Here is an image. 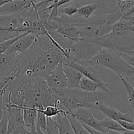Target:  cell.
Instances as JSON below:
<instances>
[{"instance_id":"obj_5","label":"cell","mask_w":134,"mask_h":134,"mask_svg":"<svg viewBox=\"0 0 134 134\" xmlns=\"http://www.w3.org/2000/svg\"><path fill=\"white\" fill-rule=\"evenodd\" d=\"M5 106L9 116L7 133H30L25 126L22 107L9 102H5Z\"/></svg>"},{"instance_id":"obj_14","label":"cell","mask_w":134,"mask_h":134,"mask_svg":"<svg viewBox=\"0 0 134 134\" xmlns=\"http://www.w3.org/2000/svg\"><path fill=\"white\" fill-rule=\"evenodd\" d=\"M23 120L25 126L30 133H35L36 132V119L37 111L35 107H22Z\"/></svg>"},{"instance_id":"obj_23","label":"cell","mask_w":134,"mask_h":134,"mask_svg":"<svg viewBox=\"0 0 134 134\" xmlns=\"http://www.w3.org/2000/svg\"><path fill=\"white\" fill-rule=\"evenodd\" d=\"M24 34V32L21 33L19 35H16V36L13 37L12 38H9V39H5V40L2 41H0V54L6 52V51L13 45V43H14L18 38L20 37Z\"/></svg>"},{"instance_id":"obj_6","label":"cell","mask_w":134,"mask_h":134,"mask_svg":"<svg viewBox=\"0 0 134 134\" xmlns=\"http://www.w3.org/2000/svg\"><path fill=\"white\" fill-rule=\"evenodd\" d=\"M67 61L71 66L79 71L85 77H88L104 86H109L108 84L103 81L102 74L99 70H98L96 65L82 60H71L67 59Z\"/></svg>"},{"instance_id":"obj_37","label":"cell","mask_w":134,"mask_h":134,"mask_svg":"<svg viewBox=\"0 0 134 134\" xmlns=\"http://www.w3.org/2000/svg\"><path fill=\"white\" fill-rule=\"evenodd\" d=\"M9 1H10V0H0V6H1L2 5L5 4V3L8 2Z\"/></svg>"},{"instance_id":"obj_8","label":"cell","mask_w":134,"mask_h":134,"mask_svg":"<svg viewBox=\"0 0 134 134\" xmlns=\"http://www.w3.org/2000/svg\"><path fill=\"white\" fill-rule=\"evenodd\" d=\"M73 113L82 122L99 131L102 133H108V131L101 125L99 120L93 115L90 109L79 107L73 111Z\"/></svg>"},{"instance_id":"obj_30","label":"cell","mask_w":134,"mask_h":134,"mask_svg":"<svg viewBox=\"0 0 134 134\" xmlns=\"http://www.w3.org/2000/svg\"><path fill=\"white\" fill-rule=\"evenodd\" d=\"M118 122L126 130L134 133V122L126 121V120H118Z\"/></svg>"},{"instance_id":"obj_31","label":"cell","mask_w":134,"mask_h":134,"mask_svg":"<svg viewBox=\"0 0 134 134\" xmlns=\"http://www.w3.org/2000/svg\"><path fill=\"white\" fill-rule=\"evenodd\" d=\"M122 57L132 66L134 68V51L129 54L120 53Z\"/></svg>"},{"instance_id":"obj_17","label":"cell","mask_w":134,"mask_h":134,"mask_svg":"<svg viewBox=\"0 0 134 134\" xmlns=\"http://www.w3.org/2000/svg\"><path fill=\"white\" fill-rule=\"evenodd\" d=\"M101 125L108 131V133H126L130 132L124 129L116 120L106 116L99 120Z\"/></svg>"},{"instance_id":"obj_4","label":"cell","mask_w":134,"mask_h":134,"mask_svg":"<svg viewBox=\"0 0 134 134\" xmlns=\"http://www.w3.org/2000/svg\"><path fill=\"white\" fill-rule=\"evenodd\" d=\"M102 48L91 39L81 38L72 43L68 60H88L94 57Z\"/></svg>"},{"instance_id":"obj_1","label":"cell","mask_w":134,"mask_h":134,"mask_svg":"<svg viewBox=\"0 0 134 134\" xmlns=\"http://www.w3.org/2000/svg\"><path fill=\"white\" fill-rule=\"evenodd\" d=\"M64 56L48 36L43 34L37 37L32 45L17 56V68L20 72L38 75L44 79Z\"/></svg>"},{"instance_id":"obj_25","label":"cell","mask_w":134,"mask_h":134,"mask_svg":"<svg viewBox=\"0 0 134 134\" xmlns=\"http://www.w3.org/2000/svg\"><path fill=\"white\" fill-rule=\"evenodd\" d=\"M46 133H58L59 134L56 121L54 117H47L46 124Z\"/></svg>"},{"instance_id":"obj_11","label":"cell","mask_w":134,"mask_h":134,"mask_svg":"<svg viewBox=\"0 0 134 134\" xmlns=\"http://www.w3.org/2000/svg\"><path fill=\"white\" fill-rule=\"evenodd\" d=\"M37 36L35 34L29 31L24 32V34L18 38L7 51L17 57L32 45L37 39Z\"/></svg>"},{"instance_id":"obj_24","label":"cell","mask_w":134,"mask_h":134,"mask_svg":"<svg viewBox=\"0 0 134 134\" xmlns=\"http://www.w3.org/2000/svg\"><path fill=\"white\" fill-rule=\"evenodd\" d=\"M43 112L47 117H54L61 113L65 112L60 109L56 105H47L42 109Z\"/></svg>"},{"instance_id":"obj_15","label":"cell","mask_w":134,"mask_h":134,"mask_svg":"<svg viewBox=\"0 0 134 134\" xmlns=\"http://www.w3.org/2000/svg\"><path fill=\"white\" fill-rule=\"evenodd\" d=\"M55 31L72 41L81 39L79 29L77 26L72 24H66L62 25L56 29Z\"/></svg>"},{"instance_id":"obj_26","label":"cell","mask_w":134,"mask_h":134,"mask_svg":"<svg viewBox=\"0 0 134 134\" xmlns=\"http://www.w3.org/2000/svg\"><path fill=\"white\" fill-rule=\"evenodd\" d=\"M78 11V7L74 5H68L67 6L58 8V13L60 14H65L69 17H71L76 14Z\"/></svg>"},{"instance_id":"obj_32","label":"cell","mask_w":134,"mask_h":134,"mask_svg":"<svg viewBox=\"0 0 134 134\" xmlns=\"http://www.w3.org/2000/svg\"><path fill=\"white\" fill-rule=\"evenodd\" d=\"M122 17L124 18V20L128 24V27L131 31H132L134 33V16H123Z\"/></svg>"},{"instance_id":"obj_39","label":"cell","mask_w":134,"mask_h":134,"mask_svg":"<svg viewBox=\"0 0 134 134\" xmlns=\"http://www.w3.org/2000/svg\"><path fill=\"white\" fill-rule=\"evenodd\" d=\"M131 16H132V15H131ZM133 16H134V14H133Z\"/></svg>"},{"instance_id":"obj_38","label":"cell","mask_w":134,"mask_h":134,"mask_svg":"<svg viewBox=\"0 0 134 134\" xmlns=\"http://www.w3.org/2000/svg\"><path fill=\"white\" fill-rule=\"evenodd\" d=\"M132 4H133V5L134 4V0H132Z\"/></svg>"},{"instance_id":"obj_16","label":"cell","mask_w":134,"mask_h":134,"mask_svg":"<svg viewBox=\"0 0 134 134\" xmlns=\"http://www.w3.org/2000/svg\"><path fill=\"white\" fill-rule=\"evenodd\" d=\"M29 0H10L0 6V14H14L18 13Z\"/></svg>"},{"instance_id":"obj_40","label":"cell","mask_w":134,"mask_h":134,"mask_svg":"<svg viewBox=\"0 0 134 134\" xmlns=\"http://www.w3.org/2000/svg\"></svg>"},{"instance_id":"obj_2","label":"cell","mask_w":134,"mask_h":134,"mask_svg":"<svg viewBox=\"0 0 134 134\" xmlns=\"http://www.w3.org/2000/svg\"><path fill=\"white\" fill-rule=\"evenodd\" d=\"M56 90V105L65 112H73L79 107L96 109L97 99L95 93L86 92L79 88Z\"/></svg>"},{"instance_id":"obj_19","label":"cell","mask_w":134,"mask_h":134,"mask_svg":"<svg viewBox=\"0 0 134 134\" xmlns=\"http://www.w3.org/2000/svg\"><path fill=\"white\" fill-rule=\"evenodd\" d=\"M118 76L121 80L122 82L123 83L126 90L127 95H128L127 105H128V109H129L130 113L134 116V87L133 85L129 81L120 75H119Z\"/></svg>"},{"instance_id":"obj_34","label":"cell","mask_w":134,"mask_h":134,"mask_svg":"<svg viewBox=\"0 0 134 134\" xmlns=\"http://www.w3.org/2000/svg\"><path fill=\"white\" fill-rule=\"evenodd\" d=\"M71 1H72V0H58V1H54L52 5H54V6L57 7H60L62 5H64L65 3H68L70 2Z\"/></svg>"},{"instance_id":"obj_33","label":"cell","mask_w":134,"mask_h":134,"mask_svg":"<svg viewBox=\"0 0 134 134\" xmlns=\"http://www.w3.org/2000/svg\"><path fill=\"white\" fill-rule=\"evenodd\" d=\"M7 88H4L0 93V120L3 116V109L5 107V102L3 100V96L6 93Z\"/></svg>"},{"instance_id":"obj_12","label":"cell","mask_w":134,"mask_h":134,"mask_svg":"<svg viewBox=\"0 0 134 134\" xmlns=\"http://www.w3.org/2000/svg\"><path fill=\"white\" fill-rule=\"evenodd\" d=\"M63 69L65 72L67 79L68 88H79V81L83 77V75L68 64L67 59L64 56L62 59Z\"/></svg>"},{"instance_id":"obj_3","label":"cell","mask_w":134,"mask_h":134,"mask_svg":"<svg viewBox=\"0 0 134 134\" xmlns=\"http://www.w3.org/2000/svg\"><path fill=\"white\" fill-rule=\"evenodd\" d=\"M82 61H86L96 66L106 67L115 71L117 75H120L126 79H129L131 76L134 75L133 67L122 57L120 52L109 48L102 47L94 57Z\"/></svg>"},{"instance_id":"obj_28","label":"cell","mask_w":134,"mask_h":134,"mask_svg":"<svg viewBox=\"0 0 134 134\" xmlns=\"http://www.w3.org/2000/svg\"><path fill=\"white\" fill-rule=\"evenodd\" d=\"M9 122V116H8L7 111L5 106L3 109V114L0 120V133H7Z\"/></svg>"},{"instance_id":"obj_21","label":"cell","mask_w":134,"mask_h":134,"mask_svg":"<svg viewBox=\"0 0 134 134\" xmlns=\"http://www.w3.org/2000/svg\"><path fill=\"white\" fill-rule=\"evenodd\" d=\"M67 115H68V118H69V122H70L71 126L72 129L74 132V133H88L87 131L82 126L81 121L75 116L73 112H68Z\"/></svg>"},{"instance_id":"obj_27","label":"cell","mask_w":134,"mask_h":134,"mask_svg":"<svg viewBox=\"0 0 134 134\" xmlns=\"http://www.w3.org/2000/svg\"><path fill=\"white\" fill-rule=\"evenodd\" d=\"M20 73V71H19L11 73V74L6 76L4 78H3L2 79L0 80V93L4 88H7L9 84L18 76V75Z\"/></svg>"},{"instance_id":"obj_29","label":"cell","mask_w":134,"mask_h":134,"mask_svg":"<svg viewBox=\"0 0 134 134\" xmlns=\"http://www.w3.org/2000/svg\"><path fill=\"white\" fill-rule=\"evenodd\" d=\"M116 3L119 10L122 13L126 11L131 6H132V0H116Z\"/></svg>"},{"instance_id":"obj_7","label":"cell","mask_w":134,"mask_h":134,"mask_svg":"<svg viewBox=\"0 0 134 134\" xmlns=\"http://www.w3.org/2000/svg\"><path fill=\"white\" fill-rule=\"evenodd\" d=\"M44 81L48 86L54 90H62L68 88L66 76L63 69L62 60L44 78Z\"/></svg>"},{"instance_id":"obj_10","label":"cell","mask_w":134,"mask_h":134,"mask_svg":"<svg viewBox=\"0 0 134 134\" xmlns=\"http://www.w3.org/2000/svg\"><path fill=\"white\" fill-rule=\"evenodd\" d=\"M19 71L17 68V58L15 56L8 51L0 54V80Z\"/></svg>"},{"instance_id":"obj_35","label":"cell","mask_w":134,"mask_h":134,"mask_svg":"<svg viewBox=\"0 0 134 134\" xmlns=\"http://www.w3.org/2000/svg\"><path fill=\"white\" fill-rule=\"evenodd\" d=\"M134 14V4L131 6L126 12L122 13L123 16H131Z\"/></svg>"},{"instance_id":"obj_13","label":"cell","mask_w":134,"mask_h":134,"mask_svg":"<svg viewBox=\"0 0 134 134\" xmlns=\"http://www.w3.org/2000/svg\"><path fill=\"white\" fill-rule=\"evenodd\" d=\"M79 88L81 90H85L86 92H96L98 89H101L102 91L105 92L111 97H113L115 96V93L111 90L109 86H104L101 84L88 78V77H83L79 81Z\"/></svg>"},{"instance_id":"obj_9","label":"cell","mask_w":134,"mask_h":134,"mask_svg":"<svg viewBox=\"0 0 134 134\" xmlns=\"http://www.w3.org/2000/svg\"><path fill=\"white\" fill-rule=\"evenodd\" d=\"M96 109L103 113L106 116L116 120H126L134 122V116L130 113H123L116 108L105 104L102 101H98L96 105Z\"/></svg>"},{"instance_id":"obj_36","label":"cell","mask_w":134,"mask_h":134,"mask_svg":"<svg viewBox=\"0 0 134 134\" xmlns=\"http://www.w3.org/2000/svg\"><path fill=\"white\" fill-rule=\"evenodd\" d=\"M127 80H128V81H132V83H133V84H132V85H133V86L134 87V75L131 76L130 78L129 79H127Z\"/></svg>"},{"instance_id":"obj_22","label":"cell","mask_w":134,"mask_h":134,"mask_svg":"<svg viewBox=\"0 0 134 134\" xmlns=\"http://www.w3.org/2000/svg\"><path fill=\"white\" fill-rule=\"evenodd\" d=\"M98 4L96 3H90L78 8L77 14L85 19H88L92 16V13L96 10Z\"/></svg>"},{"instance_id":"obj_18","label":"cell","mask_w":134,"mask_h":134,"mask_svg":"<svg viewBox=\"0 0 134 134\" xmlns=\"http://www.w3.org/2000/svg\"><path fill=\"white\" fill-rule=\"evenodd\" d=\"M67 113L66 112L61 113L54 116L59 133H74Z\"/></svg>"},{"instance_id":"obj_20","label":"cell","mask_w":134,"mask_h":134,"mask_svg":"<svg viewBox=\"0 0 134 134\" xmlns=\"http://www.w3.org/2000/svg\"><path fill=\"white\" fill-rule=\"evenodd\" d=\"M43 108H37V114L36 119V132L35 133H46L47 116L43 112Z\"/></svg>"}]
</instances>
